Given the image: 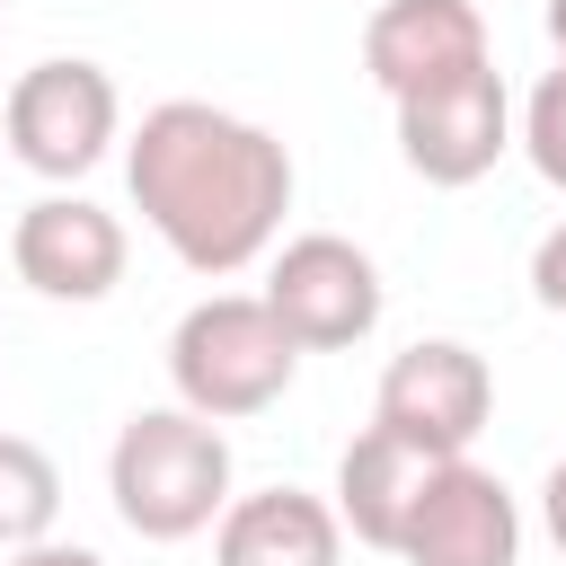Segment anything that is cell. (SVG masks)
I'll return each mask as SVG.
<instances>
[{
	"label": "cell",
	"instance_id": "obj_1",
	"mask_svg": "<svg viewBox=\"0 0 566 566\" xmlns=\"http://www.w3.org/2000/svg\"><path fill=\"white\" fill-rule=\"evenodd\" d=\"M124 186H133V212L159 230V248L186 274L221 283V274H248L256 256L283 248L292 150L212 97H168L133 124Z\"/></svg>",
	"mask_w": 566,
	"mask_h": 566
},
{
	"label": "cell",
	"instance_id": "obj_2",
	"mask_svg": "<svg viewBox=\"0 0 566 566\" xmlns=\"http://www.w3.org/2000/svg\"><path fill=\"white\" fill-rule=\"evenodd\" d=\"M106 495H115V522L133 539L177 548L230 513V433L212 416H195L186 398L142 407L106 451Z\"/></svg>",
	"mask_w": 566,
	"mask_h": 566
},
{
	"label": "cell",
	"instance_id": "obj_3",
	"mask_svg": "<svg viewBox=\"0 0 566 566\" xmlns=\"http://www.w3.org/2000/svg\"><path fill=\"white\" fill-rule=\"evenodd\" d=\"M301 371V345L292 327L265 310V292H203L177 327H168V380L195 416L212 424H239V416H265Z\"/></svg>",
	"mask_w": 566,
	"mask_h": 566
},
{
	"label": "cell",
	"instance_id": "obj_4",
	"mask_svg": "<svg viewBox=\"0 0 566 566\" xmlns=\"http://www.w3.org/2000/svg\"><path fill=\"white\" fill-rule=\"evenodd\" d=\"M0 142H9V159L35 168L44 186H71V177H88V168L124 142V97H115V80H106L97 62L53 53V62H35V71L9 80Z\"/></svg>",
	"mask_w": 566,
	"mask_h": 566
},
{
	"label": "cell",
	"instance_id": "obj_5",
	"mask_svg": "<svg viewBox=\"0 0 566 566\" xmlns=\"http://www.w3.org/2000/svg\"><path fill=\"white\" fill-rule=\"evenodd\" d=\"M486 416H495V371L460 336H424V345L389 354V371L371 389V424H389L424 460H460L486 433Z\"/></svg>",
	"mask_w": 566,
	"mask_h": 566
},
{
	"label": "cell",
	"instance_id": "obj_6",
	"mask_svg": "<svg viewBox=\"0 0 566 566\" xmlns=\"http://www.w3.org/2000/svg\"><path fill=\"white\" fill-rule=\"evenodd\" d=\"M265 310L292 327L301 354H345L380 327V265L336 230H301L265 256Z\"/></svg>",
	"mask_w": 566,
	"mask_h": 566
},
{
	"label": "cell",
	"instance_id": "obj_7",
	"mask_svg": "<svg viewBox=\"0 0 566 566\" xmlns=\"http://www.w3.org/2000/svg\"><path fill=\"white\" fill-rule=\"evenodd\" d=\"M513 142H522V115H513V88L495 80V62L398 97V159L424 186H478Z\"/></svg>",
	"mask_w": 566,
	"mask_h": 566
},
{
	"label": "cell",
	"instance_id": "obj_8",
	"mask_svg": "<svg viewBox=\"0 0 566 566\" xmlns=\"http://www.w3.org/2000/svg\"><path fill=\"white\" fill-rule=\"evenodd\" d=\"M398 557L407 566H522V504H513V486L495 469H478L469 451L433 460L416 504H407Z\"/></svg>",
	"mask_w": 566,
	"mask_h": 566
},
{
	"label": "cell",
	"instance_id": "obj_9",
	"mask_svg": "<svg viewBox=\"0 0 566 566\" xmlns=\"http://www.w3.org/2000/svg\"><path fill=\"white\" fill-rule=\"evenodd\" d=\"M124 256H133L124 221H115L106 203H88V195H35V203L18 212V230H9L18 283L44 292V301H71V310L106 301V292L124 283Z\"/></svg>",
	"mask_w": 566,
	"mask_h": 566
},
{
	"label": "cell",
	"instance_id": "obj_10",
	"mask_svg": "<svg viewBox=\"0 0 566 566\" xmlns=\"http://www.w3.org/2000/svg\"><path fill=\"white\" fill-rule=\"evenodd\" d=\"M478 62H486L478 0H380L363 18V71H371V88L389 106L416 97V88H433V80H460Z\"/></svg>",
	"mask_w": 566,
	"mask_h": 566
},
{
	"label": "cell",
	"instance_id": "obj_11",
	"mask_svg": "<svg viewBox=\"0 0 566 566\" xmlns=\"http://www.w3.org/2000/svg\"><path fill=\"white\" fill-rule=\"evenodd\" d=\"M212 566H345V522L310 486L230 495V513L212 522Z\"/></svg>",
	"mask_w": 566,
	"mask_h": 566
},
{
	"label": "cell",
	"instance_id": "obj_12",
	"mask_svg": "<svg viewBox=\"0 0 566 566\" xmlns=\"http://www.w3.org/2000/svg\"><path fill=\"white\" fill-rule=\"evenodd\" d=\"M424 451L416 442H398L389 424H363L354 442H345V460H336V522H345V539H363V548H389L398 557V531H407V504H416V486H424Z\"/></svg>",
	"mask_w": 566,
	"mask_h": 566
},
{
	"label": "cell",
	"instance_id": "obj_13",
	"mask_svg": "<svg viewBox=\"0 0 566 566\" xmlns=\"http://www.w3.org/2000/svg\"><path fill=\"white\" fill-rule=\"evenodd\" d=\"M62 522V469L44 442L27 433H0V548H27V539H53Z\"/></svg>",
	"mask_w": 566,
	"mask_h": 566
},
{
	"label": "cell",
	"instance_id": "obj_14",
	"mask_svg": "<svg viewBox=\"0 0 566 566\" xmlns=\"http://www.w3.org/2000/svg\"><path fill=\"white\" fill-rule=\"evenodd\" d=\"M522 159L566 195V53H557V71H539V88L522 97Z\"/></svg>",
	"mask_w": 566,
	"mask_h": 566
},
{
	"label": "cell",
	"instance_id": "obj_15",
	"mask_svg": "<svg viewBox=\"0 0 566 566\" xmlns=\"http://www.w3.org/2000/svg\"><path fill=\"white\" fill-rule=\"evenodd\" d=\"M531 292H539V310H566V221L539 230V248H531Z\"/></svg>",
	"mask_w": 566,
	"mask_h": 566
},
{
	"label": "cell",
	"instance_id": "obj_16",
	"mask_svg": "<svg viewBox=\"0 0 566 566\" xmlns=\"http://www.w3.org/2000/svg\"><path fill=\"white\" fill-rule=\"evenodd\" d=\"M0 566H106V557L80 539H27V548H0Z\"/></svg>",
	"mask_w": 566,
	"mask_h": 566
},
{
	"label": "cell",
	"instance_id": "obj_17",
	"mask_svg": "<svg viewBox=\"0 0 566 566\" xmlns=\"http://www.w3.org/2000/svg\"><path fill=\"white\" fill-rule=\"evenodd\" d=\"M539 522H548V539L566 548V460H548V478H539Z\"/></svg>",
	"mask_w": 566,
	"mask_h": 566
},
{
	"label": "cell",
	"instance_id": "obj_18",
	"mask_svg": "<svg viewBox=\"0 0 566 566\" xmlns=\"http://www.w3.org/2000/svg\"><path fill=\"white\" fill-rule=\"evenodd\" d=\"M548 44L566 53V0H548Z\"/></svg>",
	"mask_w": 566,
	"mask_h": 566
}]
</instances>
